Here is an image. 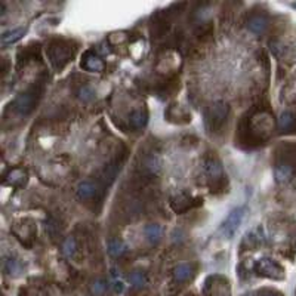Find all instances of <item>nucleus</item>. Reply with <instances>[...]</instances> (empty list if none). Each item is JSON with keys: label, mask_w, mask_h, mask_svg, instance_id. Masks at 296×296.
I'll list each match as a JSON object with an SVG mask.
<instances>
[{"label": "nucleus", "mask_w": 296, "mask_h": 296, "mask_svg": "<svg viewBox=\"0 0 296 296\" xmlns=\"http://www.w3.org/2000/svg\"><path fill=\"white\" fill-rule=\"evenodd\" d=\"M129 123L132 127L142 130L147 123H148V113L145 109H137L133 110L130 114H129Z\"/></svg>", "instance_id": "nucleus-17"}, {"label": "nucleus", "mask_w": 296, "mask_h": 296, "mask_svg": "<svg viewBox=\"0 0 296 296\" xmlns=\"http://www.w3.org/2000/svg\"><path fill=\"white\" fill-rule=\"evenodd\" d=\"M165 119L173 125H188L191 122V113L181 104H171L165 110Z\"/></svg>", "instance_id": "nucleus-10"}, {"label": "nucleus", "mask_w": 296, "mask_h": 296, "mask_svg": "<svg viewBox=\"0 0 296 296\" xmlns=\"http://www.w3.org/2000/svg\"><path fill=\"white\" fill-rule=\"evenodd\" d=\"M5 271H6V274L16 277L22 273V264L18 259H8L5 262Z\"/></svg>", "instance_id": "nucleus-24"}, {"label": "nucleus", "mask_w": 296, "mask_h": 296, "mask_svg": "<svg viewBox=\"0 0 296 296\" xmlns=\"http://www.w3.org/2000/svg\"><path fill=\"white\" fill-rule=\"evenodd\" d=\"M42 91L43 89L37 85L32 86L30 89L16 95L14 101L9 104V109L12 110V113H15L16 116H21V117H25V116L32 114L33 110L36 109V105L40 101Z\"/></svg>", "instance_id": "nucleus-5"}, {"label": "nucleus", "mask_w": 296, "mask_h": 296, "mask_svg": "<svg viewBox=\"0 0 296 296\" xmlns=\"http://www.w3.org/2000/svg\"><path fill=\"white\" fill-rule=\"evenodd\" d=\"M144 237L150 245H157L163 237V227L158 224H147L144 227Z\"/></svg>", "instance_id": "nucleus-18"}, {"label": "nucleus", "mask_w": 296, "mask_h": 296, "mask_svg": "<svg viewBox=\"0 0 296 296\" xmlns=\"http://www.w3.org/2000/svg\"><path fill=\"white\" fill-rule=\"evenodd\" d=\"M277 125L281 133H296V116L290 111H284L279 117Z\"/></svg>", "instance_id": "nucleus-16"}, {"label": "nucleus", "mask_w": 296, "mask_h": 296, "mask_svg": "<svg viewBox=\"0 0 296 296\" xmlns=\"http://www.w3.org/2000/svg\"><path fill=\"white\" fill-rule=\"evenodd\" d=\"M258 296H283V295H281L280 292H277V290H270V289H265V290H261Z\"/></svg>", "instance_id": "nucleus-30"}, {"label": "nucleus", "mask_w": 296, "mask_h": 296, "mask_svg": "<svg viewBox=\"0 0 296 296\" xmlns=\"http://www.w3.org/2000/svg\"><path fill=\"white\" fill-rule=\"evenodd\" d=\"M262 243H264V235H262V233H259V228H258V230H253L243 237L241 248H245L248 245L246 249H258L259 246H262Z\"/></svg>", "instance_id": "nucleus-20"}, {"label": "nucleus", "mask_w": 296, "mask_h": 296, "mask_svg": "<svg viewBox=\"0 0 296 296\" xmlns=\"http://www.w3.org/2000/svg\"><path fill=\"white\" fill-rule=\"evenodd\" d=\"M80 67L89 73H101L105 70V63L102 61L101 57H98L94 50H86L82 57Z\"/></svg>", "instance_id": "nucleus-11"}, {"label": "nucleus", "mask_w": 296, "mask_h": 296, "mask_svg": "<svg viewBox=\"0 0 296 296\" xmlns=\"http://www.w3.org/2000/svg\"><path fill=\"white\" fill-rule=\"evenodd\" d=\"M129 283L135 287V289H142L147 284V277L142 271H132L129 274Z\"/></svg>", "instance_id": "nucleus-25"}, {"label": "nucleus", "mask_w": 296, "mask_h": 296, "mask_svg": "<svg viewBox=\"0 0 296 296\" xmlns=\"http://www.w3.org/2000/svg\"><path fill=\"white\" fill-rule=\"evenodd\" d=\"M77 96L83 102H91L95 98V91L89 85H83L77 91Z\"/></svg>", "instance_id": "nucleus-26"}, {"label": "nucleus", "mask_w": 296, "mask_h": 296, "mask_svg": "<svg viewBox=\"0 0 296 296\" xmlns=\"http://www.w3.org/2000/svg\"><path fill=\"white\" fill-rule=\"evenodd\" d=\"M107 250H109L110 256L120 258V256H123L127 252V246H126L125 241L120 240V238H111L109 241V245H107Z\"/></svg>", "instance_id": "nucleus-21"}, {"label": "nucleus", "mask_w": 296, "mask_h": 296, "mask_svg": "<svg viewBox=\"0 0 296 296\" xmlns=\"http://www.w3.org/2000/svg\"><path fill=\"white\" fill-rule=\"evenodd\" d=\"M268 24H270V21H268L266 16L261 15V14H256V15H252L248 19L246 27H248L249 32L259 36V34H264L268 30Z\"/></svg>", "instance_id": "nucleus-14"}, {"label": "nucleus", "mask_w": 296, "mask_h": 296, "mask_svg": "<svg viewBox=\"0 0 296 296\" xmlns=\"http://www.w3.org/2000/svg\"><path fill=\"white\" fill-rule=\"evenodd\" d=\"M230 105L225 102H215L204 110V126L210 135H219L222 133L230 122Z\"/></svg>", "instance_id": "nucleus-4"}, {"label": "nucleus", "mask_w": 296, "mask_h": 296, "mask_svg": "<svg viewBox=\"0 0 296 296\" xmlns=\"http://www.w3.org/2000/svg\"><path fill=\"white\" fill-rule=\"evenodd\" d=\"M77 46L68 39H52L46 45V57L57 71H63L76 57Z\"/></svg>", "instance_id": "nucleus-3"}, {"label": "nucleus", "mask_w": 296, "mask_h": 296, "mask_svg": "<svg viewBox=\"0 0 296 296\" xmlns=\"http://www.w3.org/2000/svg\"><path fill=\"white\" fill-rule=\"evenodd\" d=\"M29 184V175L24 169H12L6 176H5V185L15 188H24Z\"/></svg>", "instance_id": "nucleus-13"}, {"label": "nucleus", "mask_w": 296, "mask_h": 296, "mask_svg": "<svg viewBox=\"0 0 296 296\" xmlns=\"http://www.w3.org/2000/svg\"><path fill=\"white\" fill-rule=\"evenodd\" d=\"M169 204H171V209L175 213H185L191 209H196V207L202 206L203 199L187 194V193H179V194L172 196Z\"/></svg>", "instance_id": "nucleus-7"}, {"label": "nucleus", "mask_w": 296, "mask_h": 296, "mask_svg": "<svg viewBox=\"0 0 296 296\" xmlns=\"http://www.w3.org/2000/svg\"><path fill=\"white\" fill-rule=\"evenodd\" d=\"M27 27H16V29H12L9 32H5L2 34V45L3 46H9V45H14L18 40H21L25 33H27Z\"/></svg>", "instance_id": "nucleus-19"}, {"label": "nucleus", "mask_w": 296, "mask_h": 296, "mask_svg": "<svg viewBox=\"0 0 296 296\" xmlns=\"http://www.w3.org/2000/svg\"><path fill=\"white\" fill-rule=\"evenodd\" d=\"M63 252L65 256L68 258H73L77 252V245H76V240L74 237H68L63 245Z\"/></svg>", "instance_id": "nucleus-27"}, {"label": "nucleus", "mask_w": 296, "mask_h": 296, "mask_svg": "<svg viewBox=\"0 0 296 296\" xmlns=\"http://www.w3.org/2000/svg\"><path fill=\"white\" fill-rule=\"evenodd\" d=\"M293 6H295V8H296V3H293Z\"/></svg>", "instance_id": "nucleus-31"}, {"label": "nucleus", "mask_w": 296, "mask_h": 296, "mask_svg": "<svg viewBox=\"0 0 296 296\" xmlns=\"http://www.w3.org/2000/svg\"><path fill=\"white\" fill-rule=\"evenodd\" d=\"M296 168L287 165H274V179L277 184H287L293 179Z\"/></svg>", "instance_id": "nucleus-15"}, {"label": "nucleus", "mask_w": 296, "mask_h": 296, "mask_svg": "<svg viewBox=\"0 0 296 296\" xmlns=\"http://www.w3.org/2000/svg\"><path fill=\"white\" fill-rule=\"evenodd\" d=\"M12 233L27 249H32L33 243L36 240V224L22 221L12 227Z\"/></svg>", "instance_id": "nucleus-9"}, {"label": "nucleus", "mask_w": 296, "mask_h": 296, "mask_svg": "<svg viewBox=\"0 0 296 296\" xmlns=\"http://www.w3.org/2000/svg\"><path fill=\"white\" fill-rule=\"evenodd\" d=\"M113 290L116 293H122L125 290V286H123L122 280H113Z\"/></svg>", "instance_id": "nucleus-29"}, {"label": "nucleus", "mask_w": 296, "mask_h": 296, "mask_svg": "<svg viewBox=\"0 0 296 296\" xmlns=\"http://www.w3.org/2000/svg\"><path fill=\"white\" fill-rule=\"evenodd\" d=\"M203 173L210 194H221L228 188V176L217 154L209 153L203 160Z\"/></svg>", "instance_id": "nucleus-2"}, {"label": "nucleus", "mask_w": 296, "mask_h": 296, "mask_svg": "<svg viewBox=\"0 0 296 296\" xmlns=\"http://www.w3.org/2000/svg\"><path fill=\"white\" fill-rule=\"evenodd\" d=\"M253 273L258 277L270 279V280L276 281L284 280V277H286L284 268L277 261H274L271 258H261V259H258L253 264Z\"/></svg>", "instance_id": "nucleus-6"}, {"label": "nucleus", "mask_w": 296, "mask_h": 296, "mask_svg": "<svg viewBox=\"0 0 296 296\" xmlns=\"http://www.w3.org/2000/svg\"><path fill=\"white\" fill-rule=\"evenodd\" d=\"M77 197L80 200H85V202H89V200H94L98 197L99 194V187L98 184L94 181H82L77 185Z\"/></svg>", "instance_id": "nucleus-12"}, {"label": "nucleus", "mask_w": 296, "mask_h": 296, "mask_svg": "<svg viewBox=\"0 0 296 296\" xmlns=\"http://www.w3.org/2000/svg\"><path fill=\"white\" fill-rule=\"evenodd\" d=\"M276 120L270 110L262 105H253L240 119L234 142L243 150H255L266 144L274 132Z\"/></svg>", "instance_id": "nucleus-1"}, {"label": "nucleus", "mask_w": 296, "mask_h": 296, "mask_svg": "<svg viewBox=\"0 0 296 296\" xmlns=\"http://www.w3.org/2000/svg\"><path fill=\"white\" fill-rule=\"evenodd\" d=\"M245 215H246V206H238L230 212V215L222 222V225L219 228V231L222 233L225 238H228V240L233 238L234 234L237 233V230L240 228V224L245 218Z\"/></svg>", "instance_id": "nucleus-8"}, {"label": "nucleus", "mask_w": 296, "mask_h": 296, "mask_svg": "<svg viewBox=\"0 0 296 296\" xmlns=\"http://www.w3.org/2000/svg\"><path fill=\"white\" fill-rule=\"evenodd\" d=\"M144 171H147L150 175H156L160 171V158L157 156H148L144 158V165H142Z\"/></svg>", "instance_id": "nucleus-23"}, {"label": "nucleus", "mask_w": 296, "mask_h": 296, "mask_svg": "<svg viewBox=\"0 0 296 296\" xmlns=\"http://www.w3.org/2000/svg\"><path fill=\"white\" fill-rule=\"evenodd\" d=\"M107 290V284H105V281L104 280H98L95 281L94 284H92V293L94 295H102L104 292Z\"/></svg>", "instance_id": "nucleus-28"}, {"label": "nucleus", "mask_w": 296, "mask_h": 296, "mask_svg": "<svg viewBox=\"0 0 296 296\" xmlns=\"http://www.w3.org/2000/svg\"><path fill=\"white\" fill-rule=\"evenodd\" d=\"M193 266L190 264H179L176 265L175 271H173V276H175V280L179 281V283H184V281L190 280L193 277Z\"/></svg>", "instance_id": "nucleus-22"}]
</instances>
